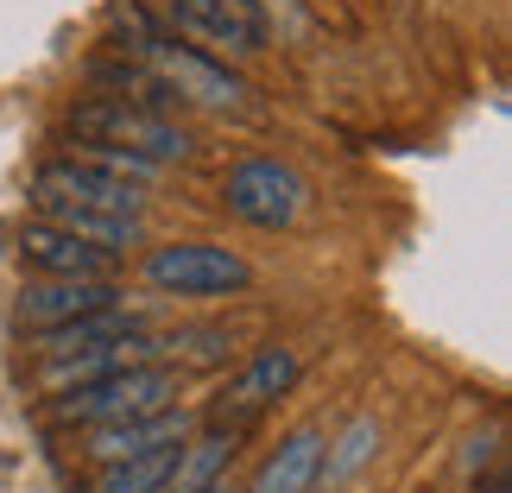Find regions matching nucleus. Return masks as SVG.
<instances>
[{
  "instance_id": "obj_1",
  "label": "nucleus",
  "mask_w": 512,
  "mask_h": 493,
  "mask_svg": "<svg viewBox=\"0 0 512 493\" xmlns=\"http://www.w3.org/2000/svg\"><path fill=\"white\" fill-rule=\"evenodd\" d=\"M114 32H121V57H133V64H146L159 83L177 95V102H190V108H215V114H234V108H247V83L234 76L222 57H203V51H190V45H177V38L165 26H152L146 7H121L114 13Z\"/></svg>"
},
{
  "instance_id": "obj_2",
  "label": "nucleus",
  "mask_w": 512,
  "mask_h": 493,
  "mask_svg": "<svg viewBox=\"0 0 512 493\" xmlns=\"http://www.w3.org/2000/svg\"><path fill=\"white\" fill-rule=\"evenodd\" d=\"M177 386L184 373L165 367V361H140V367H121V373H102L89 386H70V392H51V411L76 430H95V424H127V418H152V411H171L177 405Z\"/></svg>"
},
{
  "instance_id": "obj_3",
  "label": "nucleus",
  "mask_w": 512,
  "mask_h": 493,
  "mask_svg": "<svg viewBox=\"0 0 512 493\" xmlns=\"http://www.w3.org/2000/svg\"><path fill=\"white\" fill-rule=\"evenodd\" d=\"M70 140L83 146H108V152H133L146 165H177L190 159V133L171 121V114H152V108H133V102H114V95H95V102H76L70 108Z\"/></svg>"
},
{
  "instance_id": "obj_4",
  "label": "nucleus",
  "mask_w": 512,
  "mask_h": 493,
  "mask_svg": "<svg viewBox=\"0 0 512 493\" xmlns=\"http://www.w3.org/2000/svg\"><path fill=\"white\" fill-rule=\"evenodd\" d=\"M152 7H159L171 38H184L203 57H253L272 38L253 0H152Z\"/></svg>"
},
{
  "instance_id": "obj_5",
  "label": "nucleus",
  "mask_w": 512,
  "mask_h": 493,
  "mask_svg": "<svg viewBox=\"0 0 512 493\" xmlns=\"http://www.w3.org/2000/svg\"><path fill=\"white\" fill-rule=\"evenodd\" d=\"M146 285L165 298H241L253 285V266L215 241H165L146 253Z\"/></svg>"
},
{
  "instance_id": "obj_6",
  "label": "nucleus",
  "mask_w": 512,
  "mask_h": 493,
  "mask_svg": "<svg viewBox=\"0 0 512 493\" xmlns=\"http://www.w3.org/2000/svg\"><path fill=\"white\" fill-rule=\"evenodd\" d=\"M222 209L247 228H291L304 215V177L279 159H241L222 177Z\"/></svg>"
},
{
  "instance_id": "obj_7",
  "label": "nucleus",
  "mask_w": 512,
  "mask_h": 493,
  "mask_svg": "<svg viewBox=\"0 0 512 493\" xmlns=\"http://www.w3.org/2000/svg\"><path fill=\"white\" fill-rule=\"evenodd\" d=\"M298 386V348H285V342H266V348H253L241 367H234V380L222 386V399H215L209 411V424H228V430H247L260 411H272L285 399V392Z\"/></svg>"
},
{
  "instance_id": "obj_8",
  "label": "nucleus",
  "mask_w": 512,
  "mask_h": 493,
  "mask_svg": "<svg viewBox=\"0 0 512 493\" xmlns=\"http://www.w3.org/2000/svg\"><path fill=\"white\" fill-rule=\"evenodd\" d=\"M38 196H57V203H76V209H95V215H140L146 222V190L140 184H121V177L95 171L83 159H51L38 165L32 177Z\"/></svg>"
},
{
  "instance_id": "obj_9",
  "label": "nucleus",
  "mask_w": 512,
  "mask_h": 493,
  "mask_svg": "<svg viewBox=\"0 0 512 493\" xmlns=\"http://www.w3.org/2000/svg\"><path fill=\"white\" fill-rule=\"evenodd\" d=\"M196 430V418L184 405L171 411H152V418H127V424H95L83 430V456L95 468H114V462H133V456H152V449H177Z\"/></svg>"
},
{
  "instance_id": "obj_10",
  "label": "nucleus",
  "mask_w": 512,
  "mask_h": 493,
  "mask_svg": "<svg viewBox=\"0 0 512 493\" xmlns=\"http://www.w3.org/2000/svg\"><path fill=\"white\" fill-rule=\"evenodd\" d=\"M114 304H127L121 279H38L19 291V323L38 335L70 317H89V310H114Z\"/></svg>"
},
{
  "instance_id": "obj_11",
  "label": "nucleus",
  "mask_w": 512,
  "mask_h": 493,
  "mask_svg": "<svg viewBox=\"0 0 512 493\" xmlns=\"http://www.w3.org/2000/svg\"><path fill=\"white\" fill-rule=\"evenodd\" d=\"M19 260H26L38 279H121V260H114V253L76 241L64 228H45V222L19 228Z\"/></svg>"
},
{
  "instance_id": "obj_12",
  "label": "nucleus",
  "mask_w": 512,
  "mask_h": 493,
  "mask_svg": "<svg viewBox=\"0 0 512 493\" xmlns=\"http://www.w3.org/2000/svg\"><path fill=\"white\" fill-rule=\"evenodd\" d=\"M165 342L159 335H146V329H133V335H114V342L102 348H83V354H57V361H45V392H70V386H89V380H102V373H121V367H140V361H159Z\"/></svg>"
},
{
  "instance_id": "obj_13",
  "label": "nucleus",
  "mask_w": 512,
  "mask_h": 493,
  "mask_svg": "<svg viewBox=\"0 0 512 493\" xmlns=\"http://www.w3.org/2000/svg\"><path fill=\"white\" fill-rule=\"evenodd\" d=\"M32 222L64 228V234H76V241H89V247L114 253V260H127V247H140V241H146V222H140V215H95V209L57 203V196H38V190H32Z\"/></svg>"
},
{
  "instance_id": "obj_14",
  "label": "nucleus",
  "mask_w": 512,
  "mask_h": 493,
  "mask_svg": "<svg viewBox=\"0 0 512 493\" xmlns=\"http://www.w3.org/2000/svg\"><path fill=\"white\" fill-rule=\"evenodd\" d=\"M323 449H329V437H323L317 424L291 430V437L260 462V475H253L247 493H310V487H317V475H323Z\"/></svg>"
},
{
  "instance_id": "obj_15",
  "label": "nucleus",
  "mask_w": 512,
  "mask_h": 493,
  "mask_svg": "<svg viewBox=\"0 0 512 493\" xmlns=\"http://www.w3.org/2000/svg\"><path fill=\"white\" fill-rule=\"evenodd\" d=\"M133 329H140V317H133L127 304L89 310V317H70V323H57V329H38V354H45V361H57V354L102 348V342H114V335H133Z\"/></svg>"
},
{
  "instance_id": "obj_16",
  "label": "nucleus",
  "mask_w": 512,
  "mask_h": 493,
  "mask_svg": "<svg viewBox=\"0 0 512 493\" xmlns=\"http://www.w3.org/2000/svg\"><path fill=\"white\" fill-rule=\"evenodd\" d=\"M373 456H380V424H373V418H354L342 437L323 449V475H317V487H342V481H354Z\"/></svg>"
},
{
  "instance_id": "obj_17",
  "label": "nucleus",
  "mask_w": 512,
  "mask_h": 493,
  "mask_svg": "<svg viewBox=\"0 0 512 493\" xmlns=\"http://www.w3.org/2000/svg\"><path fill=\"white\" fill-rule=\"evenodd\" d=\"M177 449H184V443H177ZM177 449H152V456H133V462H114V468H102V481H95V493H165V475H171Z\"/></svg>"
},
{
  "instance_id": "obj_18",
  "label": "nucleus",
  "mask_w": 512,
  "mask_h": 493,
  "mask_svg": "<svg viewBox=\"0 0 512 493\" xmlns=\"http://www.w3.org/2000/svg\"><path fill=\"white\" fill-rule=\"evenodd\" d=\"M165 354L177 367H222L234 354V335L228 329H177V335H165Z\"/></svg>"
},
{
  "instance_id": "obj_19",
  "label": "nucleus",
  "mask_w": 512,
  "mask_h": 493,
  "mask_svg": "<svg viewBox=\"0 0 512 493\" xmlns=\"http://www.w3.org/2000/svg\"><path fill=\"white\" fill-rule=\"evenodd\" d=\"M70 159H83L95 171H108V177H121V184H159V171L165 165H146V159H133V152H108V146H83V152H70Z\"/></svg>"
},
{
  "instance_id": "obj_20",
  "label": "nucleus",
  "mask_w": 512,
  "mask_h": 493,
  "mask_svg": "<svg viewBox=\"0 0 512 493\" xmlns=\"http://www.w3.org/2000/svg\"><path fill=\"white\" fill-rule=\"evenodd\" d=\"M253 7H260V19H266V26H279V32H291V38H298V32L310 26L304 0H253Z\"/></svg>"
},
{
  "instance_id": "obj_21",
  "label": "nucleus",
  "mask_w": 512,
  "mask_h": 493,
  "mask_svg": "<svg viewBox=\"0 0 512 493\" xmlns=\"http://www.w3.org/2000/svg\"><path fill=\"white\" fill-rule=\"evenodd\" d=\"M494 449H500V437H475V443H468V475H481V462H494Z\"/></svg>"
},
{
  "instance_id": "obj_22",
  "label": "nucleus",
  "mask_w": 512,
  "mask_h": 493,
  "mask_svg": "<svg viewBox=\"0 0 512 493\" xmlns=\"http://www.w3.org/2000/svg\"><path fill=\"white\" fill-rule=\"evenodd\" d=\"M475 493H512V487H506V475H487V481H481Z\"/></svg>"
},
{
  "instance_id": "obj_23",
  "label": "nucleus",
  "mask_w": 512,
  "mask_h": 493,
  "mask_svg": "<svg viewBox=\"0 0 512 493\" xmlns=\"http://www.w3.org/2000/svg\"><path fill=\"white\" fill-rule=\"evenodd\" d=\"M203 493H234V487H228V481H215V487H203Z\"/></svg>"
}]
</instances>
